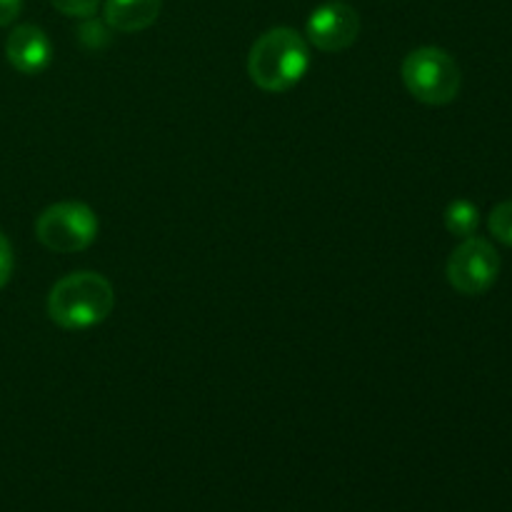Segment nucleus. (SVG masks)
Masks as SVG:
<instances>
[{"label":"nucleus","mask_w":512,"mask_h":512,"mask_svg":"<svg viewBox=\"0 0 512 512\" xmlns=\"http://www.w3.org/2000/svg\"><path fill=\"white\" fill-rule=\"evenodd\" d=\"M310 68V48L293 28H270L248 53V75L265 93H288Z\"/></svg>","instance_id":"nucleus-1"},{"label":"nucleus","mask_w":512,"mask_h":512,"mask_svg":"<svg viewBox=\"0 0 512 512\" xmlns=\"http://www.w3.org/2000/svg\"><path fill=\"white\" fill-rule=\"evenodd\" d=\"M115 308V290L108 278L90 270L70 273L53 285L48 315L63 330H88L108 320Z\"/></svg>","instance_id":"nucleus-2"},{"label":"nucleus","mask_w":512,"mask_h":512,"mask_svg":"<svg viewBox=\"0 0 512 512\" xmlns=\"http://www.w3.org/2000/svg\"><path fill=\"white\" fill-rule=\"evenodd\" d=\"M400 73L408 93L425 105L453 103L463 83L453 55L435 45H425L405 55Z\"/></svg>","instance_id":"nucleus-3"},{"label":"nucleus","mask_w":512,"mask_h":512,"mask_svg":"<svg viewBox=\"0 0 512 512\" xmlns=\"http://www.w3.org/2000/svg\"><path fill=\"white\" fill-rule=\"evenodd\" d=\"M98 215L90 205L65 200L45 208L35 220V235L53 253H80L98 238Z\"/></svg>","instance_id":"nucleus-4"},{"label":"nucleus","mask_w":512,"mask_h":512,"mask_svg":"<svg viewBox=\"0 0 512 512\" xmlns=\"http://www.w3.org/2000/svg\"><path fill=\"white\" fill-rule=\"evenodd\" d=\"M448 283L463 295H483L500 275V255L488 240L465 238L448 260Z\"/></svg>","instance_id":"nucleus-5"},{"label":"nucleus","mask_w":512,"mask_h":512,"mask_svg":"<svg viewBox=\"0 0 512 512\" xmlns=\"http://www.w3.org/2000/svg\"><path fill=\"white\" fill-rule=\"evenodd\" d=\"M360 35V15L345 3H325L308 18V40L323 53L348 50Z\"/></svg>","instance_id":"nucleus-6"},{"label":"nucleus","mask_w":512,"mask_h":512,"mask_svg":"<svg viewBox=\"0 0 512 512\" xmlns=\"http://www.w3.org/2000/svg\"><path fill=\"white\" fill-rule=\"evenodd\" d=\"M5 58L18 73L38 75L50 65L53 45L43 28L25 23L10 30L8 40H5Z\"/></svg>","instance_id":"nucleus-7"},{"label":"nucleus","mask_w":512,"mask_h":512,"mask_svg":"<svg viewBox=\"0 0 512 512\" xmlns=\"http://www.w3.org/2000/svg\"><path fill=\"white\" fill-rule=\"evenodd\" d=\"M163 0H105V23L118 33H140L158 20Z\"/></svg>","instance_id":"nucleus-8"},{"label":"nucleus","mask_w":512,"mask_h":512,"mask_svg":"<svg viewBox=\"0 0 512 512\" xmlns=\"http://www.w3.org/2000/svg\"><path fill=\"white\" fill-rule=\"evenodd\" d=\"M480 225V210L478 205L470 203V200L458 198L445 208V228L450 230L458 238H473L475 230Z\"/></svg>","instance_id":"nucleus-9"},{"label":"nucleus","mask_w":512,"mask_h":512,"mask_svg":"<svg viewBox=\"0 0 512 512\" xmlns=\"http://www.w3.org/2000/svg\"><path fill=\"white\" fill-rule=\"evenodd\" d=\"M488 228L500 243L510 245L512 248V200H505V203L495 205L493 213L488 218Z\"/></svg>","instance_id":"nucleus-10"},{"label":"nucleus","mask_w":512,"mask_h":512,"mask_svg":"<svg viewBox=\"0 0 512 512\" xmlns=\"http://www.w3.org/2000/svg\"><path fill=\"white\" fill-rule=\"evenodd\" d=\"M50 3L55 5V10L70 15V18H90V15H95V10L100 8L103 0H50Z\"/></svg>","instance_id":"nucleus-11"},{"label":"nucleus","mask_w":512,"mask_h":512,"mask_svg":"<svg viewBox=\"0 0 512 512\" xmlns=\"http://www.w3.org/2000/svg\"><path fill=\"white\" fill-rule=\"evenodd\" d=\"M13 275V248H10L8 238L0 233V288H5Z\"/></svg>","instance_id":"nucleus-12"},{"label":"nucleus","mask_w":512,"mask_h":512,"mask_svg":"<svg viewBox=\"0 0 512 512\" xmlns=\"http://www.w3.org/2000/svg\"><path fill=\"white\" fill-rule=\"evenodd\" d=\"M23 8V0H0V28L10 25L20 15Z\"/></svg>","instance_id":"nucleus-13"}]
</instances>
